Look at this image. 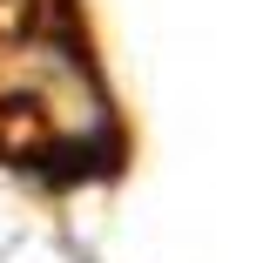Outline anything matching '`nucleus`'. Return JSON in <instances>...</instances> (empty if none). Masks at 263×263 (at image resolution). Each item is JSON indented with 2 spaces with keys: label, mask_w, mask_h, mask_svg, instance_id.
Listing matches in <instances>:
<instances>
[{
  "label": "nucleus",
  "mask_w": 263,
  "mask_h": 263,
  "mask_svg": "<svg viewBox=\"0 0 263 263\" xmlns=\"http://www.w3.org/2000/svg\"><path fill=\"white\" fill-rule=\"evenodd\" d=\"M0 169L41 189L128 169V122L74 0H0Z\"/></svg>",
  "instance_id": "f257e3e1"
}]
</instances>
